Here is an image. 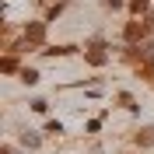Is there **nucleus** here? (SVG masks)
I'll list each match as a JSON object with an SVG mask.
<instances>
[{"mask_svg": "<svg viewBox=\"0 0 154 154\" xmlns=\"http://www.w3.org/2000/svg\"><path fill=\"white\" fill-rule=\"evenodd\" d=\"M42 38H46V25H42V21H32L28 28H25V42H32V46H38Z\"/></svg>", "mask_w": 154, "mask_h": 154, "instance_id": "obj_1", "label": "nucleus"}, {"mask_svg": "<svg viewBox=\"0 0 154 154\" xmlns=\"http://www.w3.org/2000/svg\"><path fill=\"white\" fill-rule=\"evenodd\" d=\"M144 32H147V25L130 21V25H126V32H123V38H126V42H140V38H144Z\"/></svg>", "mask_w": 154, "mask_h": 154, "instance_id": "obj_2", "label": "nucleus"}, {"mask_svg": "<svg viewBox=\"0 0 154 154\" xmlns=\"http://www.w3.org/2000/svg\"><path fill=\"white\" fill-rule=\"evenodd\" d=\"M84 56H88V63H91V67H105L109 53H105V49H102V46H95V49H88Z\"/></svg>", "mask_w": 154, "mask_h": 154, "instance_id": "obj_3", "label": "nucleus"}, {"mask_svg": "<svg viewBox=\"0 0 154 154\" xmlns=\"http://www.w3.org/2000/svg\"><path fill=\"white\" fill-rule=\"evenodd\" d=\"M140 60H147V67H154V38H147V42H140Z\"/></svg>", "mask_w": 154, "mask_h": 154, "instance_id": "obj_4", "label": "nucleus"}, {"mask_svg": "<svg viewBox=\"0 0 154 154\" xmlns=\"http://www.w3.org/2000/svg\"><path fill=\"white\" fill-rule=\"evenodd\" d=\"M137 144H154V130H151V126H147V130H140V133H137Z\"/></svg>", "mask_w": 154, "mask_h": 154, "instance_id": "obj_5", "label": "nucleus"}, {"mask_svg": "<svg viewBox=\"0 0 154 154\" xmlns=\"http://www.w3.org/2000/svg\"><path fill=\"white\" fill-rule=\"evenodd\" d=\"M21 81H25V84H38V70L25 67V70H21Z\"/></svg>", "mask_w": 154, "mask_h": 154, "instance_id": "obj_6", "label": "nucleus"}, {"mask_svg": "<svg viewBox=\"0 0 154 154\" xmlns=\"http://www.w3.org/2000/svg\"><path fill=\"white\" fill-rule=\"evenodd\" d=\"M21 144L28 147V151H35V147H38V137L35 133H21Z\"/></svg>", "mask_w": 154, "mask_h": 154, "instance_id": "obj_7", "label": "nucleus"}, {"mask_svg": "<svg viewBox=\"0 0 154 154\" xmlns=\"http://www.w3.org/2000/svg\"><path fill=\"white\" fill-rule=\"evenodd\" d=\"M119 105H123V109H130V112H137V109H140V105H137L130 95H119Z\"/></svg>", "mask_w": 154, "mask_h": 154, "instance_id": "obj_8", "label": "nucleus"}, {"mask_svg": "<svg viewBox=\"0 0 154 154\" xmlns=\"http://www.w3.org/2000/svg\"><path fill=\"white\" fill-rule=\"evenodd\" d=\"M147 4H151V0H130V11L140 14V11H147Z\"/></svg>", "mask_w": 154, "mask_h": 154, "instance_id": "obj_9", "label": "nucleus"}, {"mask_svg": "<svg viewBox=\"0 0 154 154\" xmlns=\"http://www.w3.org/2000/svg\"><path fill=\"white\" fill-rule=\"evenodd\" d=\"M0 67L11 74V70H18V60H14V56H4V63H0Z\"/></svg>", "mask_w": 154, "mask_h": 154, "instance_id": "obj_10", "label": "nucleus"}, {"mask_svg": "<svg viewBox=\"0 0 154 154\" xmlns=\"http://www.w3.org/2000/svg\"><path fill=\"white\" fill-rule=\"evenodd\" d=\"M49 109V102H42V98H35V102H32V112H46Z\"/></svg>", "mask_w": 154, "mask_h": 154, "instance_id": "obj_11", "label": "nucleus"}, {"mask_svg": "<svg viewBox=\"0 0 154 154\" xmlns=\"http://www.w3.org/2000/svg\"><path fill=\"white\" fill-rule=\"evenodd\" d=\"M46 133H63V126H60L56 119H53V123H46Z\"/></svg>", "mask_w": 154, "mask_h": 154, "instance_id": "obj_12", "label": "nucleus"}, {"mask_svg": "<svg viewBox=\"0 0 154 154\" xmlns=\"http://www.w3.org/2000/svg\"><path fill=\"white\" fill-rule=\"evenodd\" d=\"M105 4L109 7H123V0H105Z\"/></svg>", "mask_w": 154, "mask_h": 154, "instance_id": "obj_13", "label": "nucleus"}]
</instances>
